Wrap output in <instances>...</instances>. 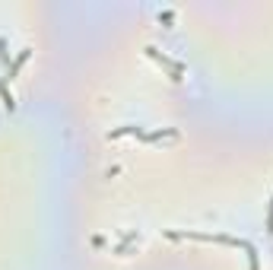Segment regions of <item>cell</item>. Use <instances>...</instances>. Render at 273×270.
<instances>
[{
  "label": "cell",
  "instance_id": "cell-1",
  "mask_svg": "<svg viewBox=\"0 0 273 270\" xmlns=\"http://www.w3.org/2000/svg\"><path fill=\"white\" fill-rule=\"evenodd\" d=\"M26 61H29V48H23V51H20V58H16V61H13V67H10V77H13V74H16V70H20V67L26 64Z\"/></svg>",
  "mask_w": 273,
  "mask_h": 270
},
{
  "label": "cell",
  "instance_id": "cell-2",
  "mask_svg": "<svg viewBox=\"0 0 273 270\" xmlns=\"http://www.w3.org/2000/svg\"><path fill=\"white\" fill-rule=\"evenodd\" d=\"M267 226H270V232H273V204H270V213H267Z\"/></svg>",
  "mask_w": 273,
  "mask_h": 270
}]
</instances>
